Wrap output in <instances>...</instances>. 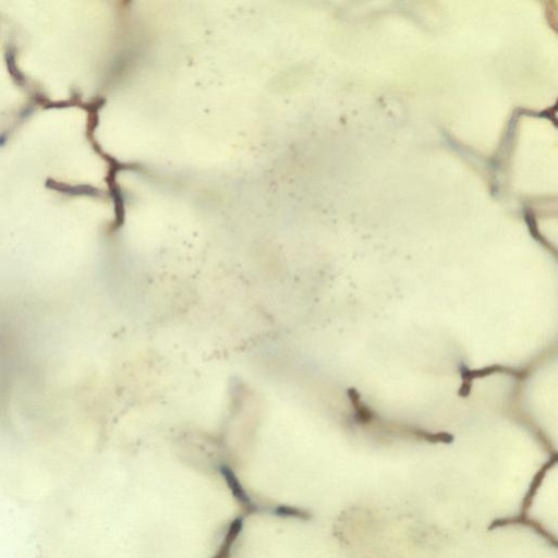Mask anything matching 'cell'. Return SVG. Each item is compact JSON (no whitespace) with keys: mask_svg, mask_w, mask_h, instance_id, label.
<instances>
[{"mask_svg":"<svg viewBox=\"0 0 558 558\" xmlns=\"http://www.w3.org/2000/svg\"><path fill=\"white\" fill-rule=\"evenodd\" d=\"M241 529V520H235L232 525L230 526V530L226 536V541L220 548V550L217 553V555L214 558H227L229 555V549L236 537L239 531Z\"/></svg>","mask_w":558,"mask_h":558,"instance_id":"obj_1","label":"cell"}]
</instances>
